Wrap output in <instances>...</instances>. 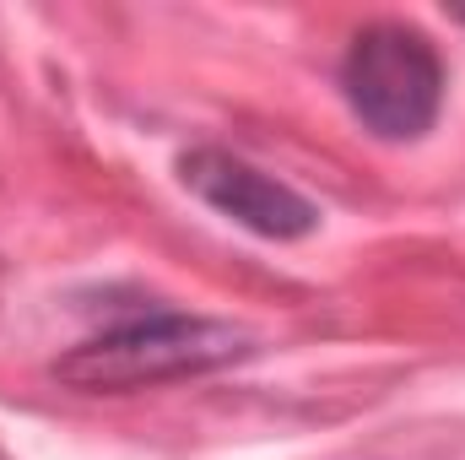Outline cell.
Masks as SVG:
<instances>
[{
    "label": "cell",
    "mask_w": 465,
    "mask_h": 460,
    "mask_svg": "<svg viewBox=\"0 0 465 460\" xmlns=\"http://www.w3.org/2000/svg\"><path fill=\"white\" fill-rule=\"evenodd\" d=\"M254 352V336L228 320H201V315H141L93 342L71 346L54 363V379L76 390H141V385H168L190 374H212L223 363H238Z\"/></svg>",
    "instance_id": "obj_1"
},
{
    "label": "cell",
    "mask_w": 465,
    "mask_h": 460,
    "mask_svg": "<svg viewBox=\"0 0 465 460\" xmlns=\"http://www.w3.org/2000/svg\"><path fill=\"white\" fill-rule=\"evenodd\" d=\"M347 109L379 141H417L444 109V60L406 22H373L341 60Z\"/></svg>",
    "instance_id": "obj_2"
},
{
    "label": "cell",
    "mask_w": 465,
    "mask_h": 460,
    "mask_svg": "<svg viewBox=\"0 0 465 460\" xmlns=\"http://www.w3.org/2000/svg\"><path fill=\"white\" fill-rule=\"evenodd\" d=\"M179 179L212 206L232 217L238 228L260 233V238H303V233L320 228V212L314 201H303L292 185L260 174L254 163L217 152V146H201V152H184L179 157Z\"/></svg>",
    "instance_id": "obj_3"
},
{
    "label": "cell",
    "mask_w": 465,
    "mask_h": 460,
    "mask_svg": "<svg viewBox=\"0 0 465 460\" xmlns=\"http://www.w3.org/2000/svg\"><path fill=\"white\" fill-rule=\"evenodd\" d=\"M460 22H465V11H460Z\"/></svg>",
    "instance_id": "obj_4"
}]
</instances>
